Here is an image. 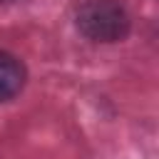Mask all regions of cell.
<instances>
[{"mask_svg": "<svg viewBox=\"0 0 159 159\" xmlns=\"http://www.w3.org/2000/svg\"><path fill=\"white\" fill-rule=\"evenodd\" d=\"M75 25L92 42H119L129 35L132 17L119 0H82L75 10Z\"/></svg>", "mask_w": 159, "mask_h": 159, "instance_id": "6da1fadb", "label": "cell"}, {"mask_svg": "<svg viewBox=\"0 0 159 159\" xmlns=\"http://www.w3.org/2000/svg\"><path fill=\"white\" fill-rule=\"evenodd\" d=\"M25 80H27L25 65L15 55L0 50V102L12 99L25 87Z\"/></svg>", "mask_w": 159, "mask_h": 159, "instance_id": "7a4b0ae2", "label": "cell"}, {"mask_svg": "<svg viewBox=\"0 0 159 159\" xmlns=\"http://www.w3.org/2000/svg\"><path fill=\"white\" fill-rule=\"evenodd\" d=\"M0 2H10V0H0Z\"/></svg>", "mask_w": 159, "mask_h": 159, "instance_id": "3957f363", "label": "cell"}]
</instances>
